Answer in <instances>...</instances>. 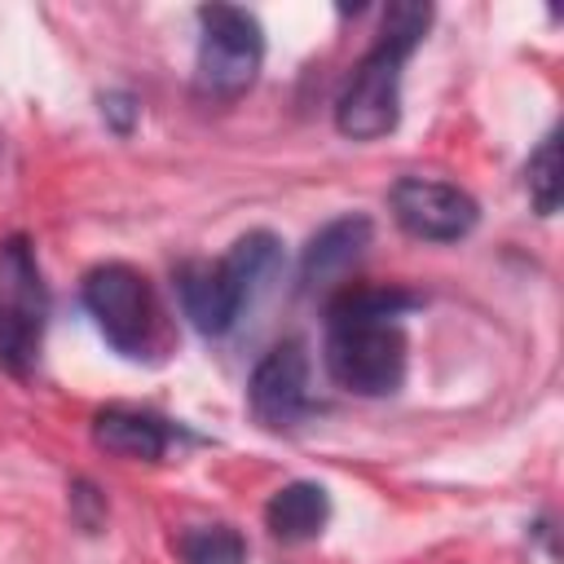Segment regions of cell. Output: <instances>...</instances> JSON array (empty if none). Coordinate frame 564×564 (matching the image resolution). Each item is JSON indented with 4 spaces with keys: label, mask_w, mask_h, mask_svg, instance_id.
Here are the masks:
<instances>
[{
    "label": "cell",
    "mask_w": 564,
    "mask_h": 564,
    "mask_svg": "<svg viewBox=\"0 0 564 564\" xmlns=\"http://www.w3.org/2000/svg\"><path fill=\"white\" fill-rule=\"evenodd\" d=\"M419 295L401 286H348L326 308V375L357 397H388L405 379L401 313Z\"/></svg>",
    "instance_id": "obj_1"
},
{
    "label": "cell",
    "mask_w": 564,
    "mask_h": 564,
    "mask_svg": "<svg viewBox=\"0 0 564 564\" xmlns=\"http://www.w3.org/2000/svg\"><path fill=\"white\" fill-rule=\"evenodd\" d=\"M432 26V4L401 0L388 4L379 44L357 62L352 79L344 84L335 101V128L348 141H379L397 128L401 119V66L419 48V40Z\"/></svg>",
    "instance_id": "obj_2"
},
{
    "label": "cell",
    "mask_w": 564,
    "mask_h": 564,
    "mask_svg": "<svg viewBox=\"0 0 564 564\" xmlns=\"http://www.w3.org/2000/svg\"><path fill=\"white\" fill-rule=\"evenodd\" d=\"M48 322V286L22 234L0 242V370L31 375Z\"/></svg>",
    "instance_id": "obj_3"
},
{
    "label": "cell",
    "mask_w": 564,
    "mask_h": 564,
    "mask_svg": "<svg viewBox=\"0 0 564 564\" xmlns=\"http://www.w3.org/2000/svg\"><path fill=\"white\" fill-rule=\"evenodd\" d=\"M198 26V88L207 97H242L264 62V31L256 13L238 4H203Z\"/></svg>",
    "instance_id": "obj_4"
},
{
    "label": "cell",
    "mask_w": 564,
    "mask_h": 564,
    "mask_svg": "<svg viewBox=\"0 0 564 564\" xmlns=\"http://www.w3.org/2000/svg\"><path fill=\"white\" fill-rule=\"evenodd\" d=\"M84 308L93 313L97 330L106 335V344L123 357H141L154 344V326H159V304L154 291L145 282V273H137L123 260L97 264L84 273Z\"/></svg>",
    "instance_id": "obj_5"
},
{
    "label": "cell",
    "mask_w": 564,
    "mask_h": 564,
    "mask_svg": "<svg viewBox=\"0 0 564 564\" xmlns=\"http://www.w3.org/2000/svg\"><path fill=\"white\" fill-rule=\"evenodd\" d=\"M388 203H392L397 225L423 242H458L480 220V207L467 189L449 181H432V176H401L388 189Z\"/></svg>",
    "instance_id": "obj_6"
},
{
    "label": "cell",
    "mask_w": 564,
    "mask_h": 564,
    "mask_svg": "<svg viewBox=\"0 0 564 564\" xmlns=\"http://www.w3.org/2000/svg\"><path fill=\"white\" fill-rule=\"evenodd\" d=\"M247 401L251 414L264 427H295L308 410H313V392H308V352L300 339H286L278 348H269L247 383Z\"/></svg>",
    "instance_id": "obj_7"
},
{
    "label": "cell",
    "mask_w": 564,
    "mask_h": 564,
    "mask_svg": "<svg viewBox=\"0 0 564 564\" xmlns=\"http://www.w3.org/2000/svg\"><path fill=\"white\" fill-rule=\"evenodd\" d=\"M176 295H181V308L198 335H225L247 304V295L238 291V282L229 278V269L220 260L216 264H207V260L181 264L176 269Z\"/></svg>",
    "instance_id": "obj_8"
},
{
    "label": "cell",
    "mask_w": 564,
    "mask_h": 564,
    "mask_svg": "<svg viewBox=\"0 0 564 564\" xmlns=\"http://www.w3.org/2000/svg\"><path fill=\"white\" fill-rule=\"evenodd\" d=\"M370 238H375L370 216H361V212L335 216L330 225H322V229L308 238V247H304V256H300V282H304V286L339 282V278L366 256Z\"/></svg>",
    "instance_id": "obj_9"
},
{
    "label": "cell",
    "mask_w": 564,
    "mask_h": 564,
    "mask_svg": "<svg viewBox=\"0 0 564 564\" xmlns=\"http://www.w3.org/2000/svg\"><path fill=\"white\" fill-rule=\"evenodd\" d=\"M93 441L106 454L159 463L163 449H167V441H172V427L163 419H154V414L128 410V405H106V410L93 414Z\"/></svg>",
    "instance_id": "obj_10"
},
{
    "label": "cell",
    "mask_w": 564,
    "mask_h": 564,
    "mask_svg": "<svg viewBox=\"0 0 564 564\" xmlns=\"http://www.w3.org/2000/svg\"><path fill=\"white\" fill-rule=\"evenodd\" d=\"M330 520V494L317 480H291L264 502V524L278 542H308Z\"/></svg>",
    "instance_id": "obj_11"
},
{
    "label": "cell",
    "mask_w": 564,
    "mask_h": 564,
    "mask_svg": "<svg viewBox=\"0 0 564 564\" xmlns=\"http://www.w3.org/2000/svg\"><path fill=\"white\" fill-rule=\"evenodd\" d=\"M220 264L229 269V278L238 282V291L251 300L269 278H278V269H282V242L269 229H251V234H242L229 247V256Z\"/></svg>",
    "instance_id": "obj_12"
},
{
    "label": "cell",
    "mask_w": 564,
    "mask_h": 564,
    "mask_svg": "<svg viewBox=\"0 0 564 564\" xmlns=\"http://www.w3.org/2000/svg\"><path fill=\"white\" fill-rule=\"evenodd\" d=\"M185 564H247V542L234 524H194L176 538Z\"/></svg>",
    "instance_id": "obj_13"
},
{
    "label": "cell",
    "mask_w": 564,
    "mask_h": 564,
    "mask_svg": "<svg viewBox=\"0 0 564 564\" xmlns=\"http://www.w3.org/2000/svg\"><path fill=\"white\" fill-rule=\"evenodd\" d=\"M524 185L533 198L538 216H555L560 212V194H564V176H560V137H542V145L529 154L524 163Z\"/></svg>",
    "instance_id": "obj_14"
},
{
    "label": "cell",
    "mask_w": 564,
    "mask_h": 564,
    "mask_svg": "<svg viewBox=\"0 0 564 564\" xmlns=\"http://www.w3.org/2000/svg\"><path fill=\"white\" fill-rule=\"evenodd\" d=\"M101 115H106V123H110L119 137H128V132L137 128V119H141V106H137L132 93L115 88V93H101Z\"/></svg>",
    "instance_id": "obj_15"
},
{
    "label": "cell",
    "mask_w": 564,
    "mask_h": 564,
    "mask_svg": "<svg viewBox=\"0 0 564 564\" xmlns=\"http://www.w3.org/2000/svg\"><path fill=\"white\" fill-rule=\"evenodd\" d=\"M70 502H75V520H79L88 533H97V524H101V516H106V502L97 498V489H93L88 480H75Z\"/></svg>",
    "instance_id": "obj_16"
}]
</instances>
